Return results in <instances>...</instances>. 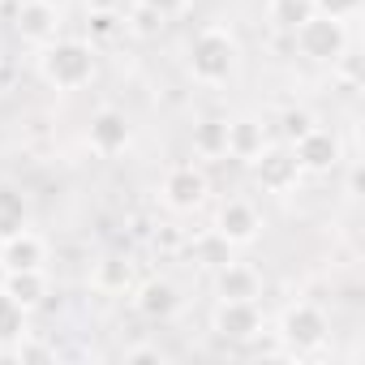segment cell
Listing matches in <instances>:
<instances>
[{
  "label": "cell",
  "instance_id": "1",
  "mask_svg": "<svg viewBox=\"0 0 365 365\" xmlns=\"http://www.w3.org/2000/svg\"><path fill=\"white\" fill-rule=\"evenodd\" d=\"M241 61H245L241 39H237V31L224 26V22L202 26V31L190 39V52H185V69H190V78H194L198 86H207V91H220V86L237 82Z\"/></svg>",
  "mask_w": 365,
  "mask_h": 365
},
{
  "label": "cell",
  "instance_id": "2",
  "mask_svg": "<svg viewBox=\"0 0 365 365\" xmlns=\"http://www.w3.org/2000/svg\"><path fill=\"white\" fill-rule=\"evenodd\" d=\"M35 69L43 78V86L69 95V91H82L95 82V43L91 39H52L39 48L35 56Z\"/></svg>",
  "mask_w": 365,
  "mask_h": 365
},
{
  "label": "cell",
  "instance_id": "3",
  "mask_svg": "<svg viewBox=\"0 0 365 365\" xmlns=\"http://www.w3.org/2000/svg\"><path fill=\"white\" fill-rule=\"evenodd\" d=\"M275 339H279L284 356H314L331 339V318L314 301H292V305H284V314L275 322Z\"/></svg>",
  "mask_w": 365,
  "mask_h": 365
},
{
  "label": "cell",
  "instance_id": "4",
  "mask_svg": "<svg viewBox=\"0 0 365 365\" xmlns=\"http://www.w3.org/2000/svg\"><path fill=\"white\" fill-rule=\"evenodd\" d=\"M292 48H297L301 61H309V65H335V61L352 48V35H348V22L327 18V14H314V18H305V22L292 31Z\"/></svg>",
  "mask_w": 365,
  "mask_h": 365
},
{
  "label": "cell",
  "instance_id": "5",
  "mask_svg": "<svg viewBox=\"0 0 365 365\" xmlns=\"http://www.w3.org/2000/svg\"><path fill=\"white\" fill-rule=\"evenodd\" d=\"M211 198V176L202 163H172L159 180V202L176 215H194Z\"/></svg>",
  "mask_w": 365,
  "mask_h": 365
},
{
  "label": "cell",
  "instance_id": "6",
  "mask_svg": "<svg viewBox=\"0 0 365 365\" xmlns=\"http://www.w3.org/2000/svg\"><path fill=\"white\" fill-rule=\"evenodd\" d=\"M288 150L305 176H327L344 163V138L327 125H309L297 142H288Z\"/></svg>",
  "mask_w": 365,
  "mask_h": 365
},
{
  "label": "cell",
  "instance_id": "7",
  "mask_svg": "<svg viewBox=\"0 0 365 365\" xmlns=\"http://www.w3.org/2000/svg\"><path fill=\"white\" fill-rule=\"evenodd\" d=\"M211 232L228 245V250H245L262 237V211L250 202V198H224L215 207V220H211Z\"/></svg>",
  "mask_w": 365,
  "mask_h": 365
},
{
  "label": "cell",
  "instance_id": "8",
  "mask_svg": "<svg viewBox=\"0 0 365 365\" xmlns=\"http://www.w3.org/2000/svg\"><path fill=\"white\" fill-rule=\"evenodd\" d=\"M211 331L224 344H254L267 331V314L258 301H224L220 297L211 309Z\"/></svg>",
  "mask_w": 365,
  "mask_h": 365
},
{
  "label": "cell",
  "instance_id": "9",
  "mask_svg": "<svg viewBox=\"0 0 365 365\" xmlns=\"http://www.w3.org/2000/svg\"><path fill=\"white\" fill-rule=\"evenodd\" d=\"M14 31H18L22 43H31V48L39 52L43 43L61 39V31H65V14H61L56 0H22V5L14 9Z\"/></svg>",
  "mask_w": 365,
  "mask_h": 365
},
{
  "label": "cell",
  "instance_id": "10",
  "mask_svg": "<svg viewBox=\"0 0 365 365\" xmlns=\"http://www.w3.org/2000/svg\"><path fill=\"white\" fill-rule=\"evenodd\" d=\"M129 142H133V120H129L120 108H99V112H91V120H86V146H91L99 159L125 155Z\"/></svg>",
  "mask_w": 365,
  "mask_h": 365
},
{
  "label": "cell",
  "instance_id": "11",
  "mask_svg": "<svg viewBox=\"0 0 365 365\" xmlns=\"http://www.w3.org/2000/svg\"><path fill=\"white\" fill-rule=\"evenodd\" d=\"M129 301H133V314H138V318H146V322H168V318H176V309H180V288H176L172 279H163V275H150V279H142V284L129 288Z\"/></svg>",
  "mask_w": 365,
  "mask_h": 365
},
{
  "label": "cell",
  "instance_id": "12",
  "mask_svg": "<svg viewBox=\"0 0 365 365\" xmlns=\"http://www.w3.org/2000/svg\"><path fill=\"white\" fill-rule=\"evenodd\" d=\"M48 254H52L48 237L35 232L31 224L0 241V262H5V271H48Z\"/></svg>",
  "mask_w": 365,
  "mask_h": 365
},
{
  "label": "cell",
  "instance_id": "13",
  "mask_svg": "<svg viewBox=\"0 0 365 365\" xmlns=\"http://www.w3.org/2000/svg\"><path fill=\"white\" fill-rule=\"evenodd\" d=\"M250 168H254L258 185H262L267 194H288L297 180H301V168H297L292 150H288V146H275V142H271V146H267Z\"/></svg>",
  "mask_w": 365,
  "mask_h": 365
},
{
  "label": "cell",
  "instance_id": "14",
  "mask_svg": "<svg viewBox=\"0 0 365 365\" xmlns=\"http://www.w3.org/2000/svg\"><path fill=\"white\" fill-rule=\"evenodd\" d=\"M267 146H271V129H267L262 116H254V112L228 116V155H232V159L254 163Z\"/></svg>",
  "mask_w": 365,
  "mask_h": 365
},
{
  "label": "cell",
  "instance_id": "15",
  "mask_svg": "<svg viewBox=\"0 0 365 365\" xmlns=\"http://www.w3.org/2000/svg\"><path fill=\"white\" fill-rule=\"evenodd\" d=\"M215 297H224V301H258L262 297V271L250 267V262L224 258L215 267Z\"/></svg>",
  "mask_w": 365,
  "mask_h": 365
},
{
  "label": "cell",
  "instance_id": "16",
  "mask_svg": "<svg viewBox=\"0 0 365 365\" xmlns=\"http://www.w3.org/2000/svg\"><path fill=\"white\" fill-rule=\"evenodd\" d=\"M133 284H138V275H133V262H129L125 254H103V258H95V267H91V288H95L99 297H129Z\"/></svg>",
  "mask_w": 365,
  "mask_h": 365
},
{
  "label": "cell",
  "instance_id": "17",
  "mask_svg": "<svg viewBox=\"0 0 365 365\" xmlns=\"http://www.w3.org/2000/svg\"><path fill=\"white\" fill-rule=\"evenodd\" d=\"M0 288H5L22 309H39L48 301V292H52V279H48V271H9Z\"/></svg>",
  "mask_w": 365,
  "mask_h": 365
},
{
  "label": "cell",
  "instance_id": "18",
  "mask_svg": "<svg viewBox=\"0 0 365 365\" xmlns=\"http://www.w3.org/2000/svg\"><path fill=\"white\" fill-rule=\"evenodd\" d=\"M194 155L198 159H224L228 155V116H202L194 125Z\"/></svg>",
  "mask_w": 365,
  "mask_h": 365
},
{
  "label": "cell",
  "instance_id": "19",
  "mask_svg": "<svg viewBox=\"0 0 365 365\" xmlns=\"http://www.w3.org/2000/svg\"><path fill=\"white\" fill-rule=\"evenodd\" d=\"M314 0H267V22L284 35H292L305 18H314Z\"/></svg>",
  "mask_w": 365,
  "mask_h": 365
},
{
  "label": "cell",
  "instance_id": "20",
  "mask_svg": "<svg viewBox=\"0 0 365 365\" xmlns=\"http://www.w3.org/2000/svg\"><path fill=\"white\" fill-rule=\"evenodd\" d=\"M26 220H31L26 198H22L14 185H5V180H0V241H5L9 232H18V228H26Z\"/></svg>",
  "mask_w": 365,
  "mask_h": 365
},
{
  "label": "cell",
  "instance_id": "21",
  "mask_svg": "<svg viewBox=\"0 0 365 365\" xmlns=\"http://www.w3.org/2000/svg\"><path fill=\"white\" fill-rule=\"evenodd\" d=\"M31 331V309H22L5 288H0V344H14Z\"/></svg>",
  "mask_w": 365,
  "mask_h": 365
},
{
  "label": "cell",
  "instance_id": "22",
  "mask_svg": "<svg viewBox=\"0 0 365 365\" xmlns=\"http://www.w3.org/2000/svg\"><path fill=\"white\" fill-rule=\"evenodd\" d=\"M125 31V14H116V9H91L86 14V39L95 43V39H116Z\"/></svg>",
  "mask_w": 365,
  "mask_h": 365
},
{
  "label": "cell",
  "instance_id": "23",
  "mask_svg": "<svg viewBox=\"0 0 365 365\" xmlns=\"http://www.w3.org/2000/svg\"><path fill=\"white\" fill-rule=\"evenodd\" d=\"M163 26H168V18H159V14L146 9V5H133V9L125 14V31H133V35H142V39H155Z\"/></svg>",
  "mask_w": 365,
  "mask_h": 365
},
{
  "label": "cell",
  "instance_id": "24",
  "mask_svg": "<svg viewBox=\"0 0 365 365\" xmlns=\"http://www.w3.org/2000/svg\"><path fill=\"white\" fill-rule=\"evenodd\" d=\"M31 361H56V348L26 331L22 339H14V365H31Z\"/></svg>",
  "mask_w": 365,
  "mask_h": 365
},
{
  "label": "cell",
  "instance_id": "25",
  "mask_svg": "<svg viewBox=\"0 0 365 365\" xmlns=\"http://www.w3.org/2000/svg\"><path fill=\"white\" fill-rule=\"evenodd\" d=\"M309 125H318V120H314V112H305V108H288V112L279 116V138H284V146H288V142H297Z\"/></svg>",
  "mask_w": 365,
  "mask_h": 365
},
{
  "label": "cell",
  "instance_id": "26",
  "mask_svg": "<svg viewBox=\"0 0 365 365\" xmlns=\"http://www.w3.org/2000/svg\"><path fill=\"white\" fill-rule=\"evenodd\" d=\"M361 5H365V0H314V9H318V14L339 18V22H352V18L361 14Z\"/></svg>",
  "mask_w": 365,
  "mask_h": 365
},
{
  "label": "cell",
  "instance_id": "27",
  "mask_svg": "<svg viewBox=\"0 0 365 365\" xmlns=\"http://www.w3.org/2000/svg\"><path fill=\"white\" fill-rule=\"evenodd\" d=\"M120 361H125V365H138V361H168V352H163L159 344H129V348L120 352Z\"/></svg>",
  "mask_w": 365,
  "mask_h": 365
},
{
  "label": "cell",
  "instance_id": "28",
  "mask_svg": "<svg viewBox=\"0 0 365 365\" xmlns=\"http://www.w3.org/2000/svg\"><path fill=\"white\" fill-rule=\"evenodd\" d=\"M133 5H146V9H155L159 18H180L190 9V0H133Z\"/></svg>",
  "mask_w": 365,
  "mask_h": 365
},
{
  "label": "cell",
  "instance_id": "29",
  "mask_svg": "<svg viewBox=\"0 0 365 365\" xmlns=\"http://www.w3.org/2000/svg\"><path fill=\"white\" fill-rule=\"evenodd\" d=\"M361 194V168L352 163V172H348V198H356Z\"/></svg>",
  "mask_w": 365,
  "mask_h": 365
},
{
  "label": "cell",
  "instance_id": "30",
  "mask_svg": "<svg viewBox=\"0 0 365 365\" xmlns=\"http://www.w3.org/2000/svg\"><path fill=\"white\" fill-rule=\"evenodd\" d=\"M5 275H9V271H5V262H0V284H5Z\"/></svg>",
  "mask_w": 365,
  "mask_h": 365
}]
</instances>
